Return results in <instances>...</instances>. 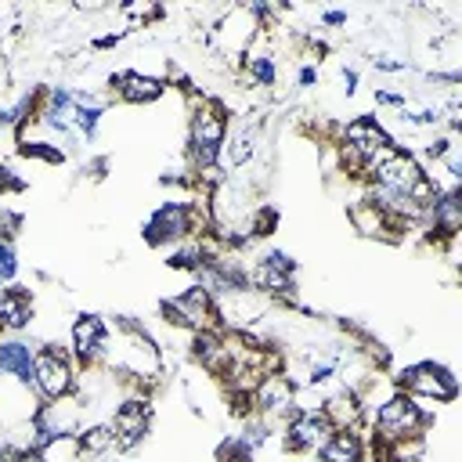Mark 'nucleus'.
<instances>
[{
	"label": "nucleus",
	"mask_w": 462,
	"mask_h": 462,
	"mask_svg": "<svg viewBox=\"0 0 462 462\" xmlns=\"http://www.w3.org/2000/svg\"><path fill=\"white\" fill-rule=\"evenodd\" d=\"M430 422H433L430 411L397 386L368 411V426L375 433L372 444H397V440H408V437H426Z\"/></svg>",
	"instance_id": "nucleus-1"
},
{
	"label": "nucleus",
	"mask_w": 462,
	"mask_h": 462,
	"mask_svg": "<svg viewBox=\"0 0 462 462\" xmlns=\"http://www.w3.org/2000/svg\"><path fill=\"white\" fill-rule=\"evenodd\" d=\"M260 29H263V4H235L209 29V43L227 58H245L249 47L260 40Z\"/></svg>",
	"instance_id": "nucleus-2"
},
{
	"label": "nucleus",
	"mask_w": 462,
	"mask_h": 462,
	"mask_svg": "<svg viewBox=\"0 0 462 462\" xmlns=\"http://www.w3.org/2000/svg\"><path fill=\"white\" fill-rule=\"evenodd\" d=\"M393 386L404 390L415 401H433V404H451L458 397V375L440 365V361H415L404 365L393 375Z\"/></svg>",
	"instance_id": "nucleus-3"
},
{
	"label": "nucleus",
	"mask_w": 462,
	"mask_h": 462,
	"mask_svg": "<svg viewBox=\"0 0 462 462\" xmlns=\"http://www.w3.org/2000/svg\"><path fill=\"white\" fill-rule=\"evenodd\" d=\"M79 383V368L72 361V354L58 343H43L36 346V368H32V390L43 401H61L72 397Z\"/></svg>",
	"instance_id": "nucleus-4"
},
{
	"label": "nucleus",
	"mask_w": 462,
	"mask_h": 462,
	"mask_svg": "<svg viewBox=\"0 0 462 462\" xmlns=\"http://www.w3.org/2000/svg\"><path fill=\"white\" fill-rule=\"evenodd\" d=\"M108 339H112V328L105 325L101 314H76V321L69 328V354H72L76 368L79 372L105 368Z\"/></svg>",
	"instance_id": "nucleus-5"
},
{
	"label": "nucleus",
	"mask_w": 462,
	"mask_h": 462,
	"mask_svg": "<svg viewBox=\"0 0 462 462\" xmlns=\"http://www.w3.org/2000/svg\"><path fill=\"white\" fill-rule=\"evenodd\" d=\"M112 433H116V455H126L144 444L152 430V397L148 393H123V401L108 415Z\"/></svg>",
	"instance_id": "nucleus-6"
},
{
	"label": "nucleus",
	"mask_w": 462,
	"mask_h": 462,
	"mask_svg": "<svg viewBox=\"0 0 462 462\" xmlns=\"http://www.w3.org/2000/svg\"><path fill=\"white\" fill-rule=\"evenodd\" d=\"M422 173H426V166L419 162V155L408 152V148H397L365 177V184H375V188H383L390 195H404L408 199V191L422 180Z\"/></svg>",
	"instance_id": "nucleus-7"
},
{
	"label": "nucleus",
	"mask_w": 462,
	"mask_h": 462,
	"mask_svg": "<svg viewBox=\"0 0 462 462\" xmlns=\"http://www.w3.org/2000/svg\"><path fill=\"white\" fill-rule=\"evenodd\" d=\"M282 433V448L289 455H318L321 444L332 437V426L321 411H292V419H285Z\"/></svg>",
	"instance_id": "nucleus-8"
},
{
	"label": "nucleus",
	"mask_w": 462,
	"mask_h": 462,
	"mask_svg": "<svg viewBox=\"0 0 462 462\" xmlns=\"http://www.w3.org/2000/svg\"><path fill=\"white\" fill-rule=\"evenodd\" d=\"M83 411L87 404L72 393V397H61V401H43L36 411H32V430H36V440L43 437H61V433H79L83 430Z\"/></svg>",
	"instance_id": "nucleus-9"
},
{
	"label": "nucleus",
	"mask_w": 462,
	"mask_h": 462,
	"mask_svg": "<svg viewBox=\"0 0 462 462\" xmlns=\"http://www.w3.org/2000/svg\"><path fill=\"white\" fill-rule=\"evenodd\" d=\"M112 94L126 105H152L166 94V79L152 76V72H137V69H126V72H116L112 76Z\"/></svg>",
	"instance_id": "nucleus-10"
},
{
	"label": "nucleus",
	"mask_w": 462,
	"mask_h": 462,
	"mask_svg": "<svg viewBox=\"0 0 462 462\" xmlns=\"http://www.w3.org/2000/svg\"><path fill=\"white\" fill-rule=\"evenodd\" d=\"M32 368H36V346H29L25 339H0V375H11L22 390H29Z\"/></svg>",
	"instance_id": "nucleus-11"
},
{
	"label": "nucleus",
	"mask_w": 462,
	"mask_h": 462,
	"mask_svg": "<svg viewBox=\"0 0 462 462\" xmlns=\"http://www.w3.org/2000/svg\"><path fill=\"white\" fill-rule=\"evenodd\" d=\"M365 455H368V440L361 430H332V437L318 451L321 462H365Z\"/></svg>",
	"instance_id": "nucleus-12"
},
{
	"label": "nucleus",
	"mask_w": 462,
	"mask_h": 462,
	"mask_svg": "<svg viewBox=\"0 0 462 462\" xmlns=\"http://www.w3.org/2000/svg\"><path fill=\"white\" fill-rule=\"evenodd\" d=\"M32 321V292L22 285H4L0 289V328L22 332Z\"/></svg>",
	"instance_id": "nucleus-13"
},
{
	"label": "nucleus",
	"mask_w": 462,
	"mask_h": 462,
	"mask_svg": "<svg viewBox=\"0 0 462 462\" xmlns=\"http://www.w3.org/2000/svg\"><path fill=\"white\" fill-rule=\"evenodd\" d=\"M76 440H79L83 462H87V458H105V455L116 451V433H112V422H108V419L83 426V430L76 433Z\"/></svg>",
	"instance_id": "nucleus-14"
},
{
	"label": "nucleus",
	"mask_w": 462,
	"mask_h": 462,
	"mask_svg": "<svg viewBox=\"0 0 462 462\" xmlns=\"http://www.w3.org/2000/svg\"><path fill=\"white\" fill-rule=\"evenodd\" d=\"M43 462H83V451H79V440L76 433H61V437H43L36 440L32 448Z\"/></svg>",
	"instance_id": "nucleus-15"
},
{
	"label": "nucleus",
	"mask_w": 462,
	"mask_h": 462,
	"mask_svg": "<svg viewBox=\"0 0 462 462\" xmlns=\"http://www.w3.org/2000/svg\"><path fill=\"white\" fill-rule=\"evenodd\" d=\"M220 462H253L256 458V448L242 437V433H235V437H227L224 444H220Z\"/></svg>",
	"instance_id": "nucleus-16"
},
{
	"label": "nucleus",
	"mask_w": 462,
	"mask_h": 462,
	"mask_svg": "<svg viewBox=\"0 0 462 462\" xmlns=\"http://www.w3.org/2000/svg\"><path fill=\"white\" fill-rule=\"evenodd\" d=\"M375 105H390V108H404V94H393V90H375Z\"/></svg>",
	"instance_id": "nucleus-17"
},
{
	"label": "nucleus",
	"mask_w": 462,
	"mask_h": 462,
	"mask_svg": "<svg viewBox=\"0 0 462 462\" xmlns=\"http://www.w3.org/2000/svg\"><path fill=\"white\" fill-rule=\"evenodd\" d=\"M296 79H300V87H314V83H318V69H314V65H303V69L296 72Z\"/></svg>",
	"instance_id": "nucleus-18"
},
{
	"label": "nucleus",
	"mask_w": 462,
	"mask_h": 462,
	"mask_svg": "<svg viewBox=\"0 0 462 462\" xmlns=\"http://www.w3.org/2000/svg\"><path fill=\"white\" fill-rule=\"evenodd\" d=\"M321 25H346V11H325Z\"/></svg>",
	"instance_id": "nucleus-19"
},
{
	"label": "nucleus",
	"mask_w": 462,
	"mask_h": 462,
	"mask_svg": "<svg viewBox=\"0 0 462 462\" xmlns=\"http://www.w3.org/2000/svg\"><path fill=\"white\" fill-rule=\"evenodd\" d=\"M343 83H346V97L357 90V72L354 69H343Z\"/></svg>",
	"instance_id": "nucleus-20"
},
{
	"label": "nucleus",
	"mask_w": 462,
	"mask_h": 462,
	"mask_svg": "<svg viewBox=\"0 0 462 462\" xmlns=\"http://www.w3.org/2000/svg\"><path fill=\"white\" fill-rule=\"evenodd\" d=\"M101 462H130V458H119V455H116V458H108V455H105Z\"/></svg>",
	"instance_id": "nucleus-21"
}]
</instances>
